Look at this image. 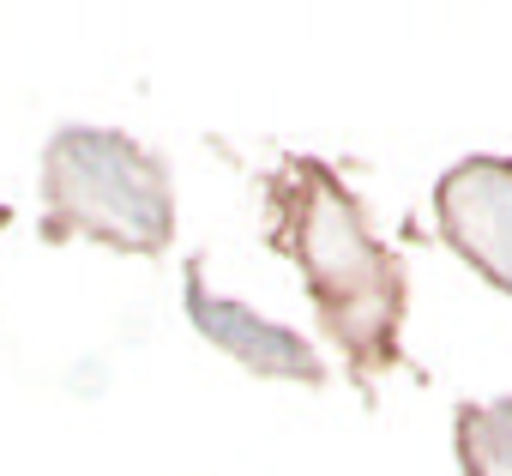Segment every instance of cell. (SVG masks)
I'll list each match as a JSON object with an SVG mask.
<instances>
[{"instance_id":"cell-1","label":"cell","mask_w":512,"mask_h":476,"mask_svg":"<svg viewBox=\"0 0 512 476\" xmlns=\"http://www.w3.org/2000/svg\"><path fill=\"white\" fill-rule=\"evenodd\" d=\"M260 205H266V248L296 260L326 344L344 350L350 386L368 398L380 374L410 362L404 356V314H410L404 260L374 235L350 181L314 151H284L260 175Z\"/></svg>"},{"instance_id":"cell-2","label":"cell","mask_w":512,"mask_h":476,"mask_svg":"<svg viewBox=\"0 0 512 476\" xmlns=\"http://www.w3.org/2000/svg\"><path fill=\"white\" fill-rule=\"evenodd\" d=\"M73 235L157 260L175 242L169 163L121 127H55L43 145V242Z\"/></svg>"},{"instance_id":"cell-3","label":"cell","mask_w":512,"mask_h":476,"mask_svg":"<svg viewBox=\"0 0 512 476\" xmlns=\"http://www.w3.org/2000/svg\"><path fill=\"white\" fill-rule=\"evenodd\" d=\"M440 242L470 260L500 296H512V157L476 151L434 181Z\"/></svg>"},{"instance_id":"cell-4","label":"cell","mask_w":512,"mask_h":476,"mask_svg":"<svg viewBox=\"0 0 512 476\" xmlns=\"http://www.w3.org/2000/svg\"><path fill=\"white\" fill-rule=\"evenodd\" d=\"M181 284H187V296H181V302H187V320H193V332H199L211 350L235 356L241 368L266 374V380L326 386V362H320V350H314L296 326H278V320H266L260 308H247V302H235V296H217V290L205 284V254L187 260Z\"/></svg>"},{"instance_id":"cell-5","label":"cell","mask_w":512,"mask_h":476,"mask_svg":"<svg viewBox=\"0 0 512 476\" xmlns=\"http://www.w3.org/2000/svg\"><path fill=\"white\" fill-rule=\"evenodd\" d=\"M452 452L464 476H512V398L452 410Z\"/></svg>"}]
</instances>
